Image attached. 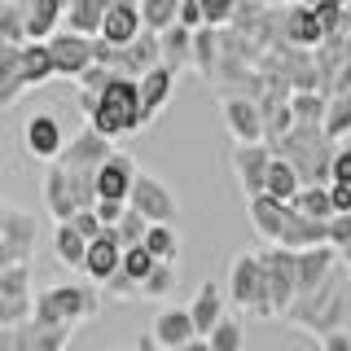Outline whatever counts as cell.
Wrapping results in <instances>:
<instances>
[{
    "label": "cell",
    "instance_id": "obj_1",
    "mask_svg": "<svg viewBox=\"0 0 351 351\" xmlns=\"http://www.w3.org/2000/svg\"><path fill=\"white\" fill-rule=\"evenodd\" d=\"M347 307H351V285H347L343 272L334 268V277H329L316 294H307V299L294 303L290 312H285V321L294 329H307V334L325 338V334H334V329L347 325Z\"/></svg>",
    "mask_w": 351,
    "mask_h": 351
},
{
    "label": "cell",
    "instance_id": "obj_2",
    "mask_svg": "<svg viewBox=\"0 0 351 351\" xmlns=\"http://www.w3.org/2000/svg\"><path fill=\"white\" fill-rule=\"evenodd\" d=\"M101 136L119 141V136H132V132L145 128V110H141V80H128V75H114L106 84V93L97 97V110L88 114Z\"/></svg>",
    "mask_w": 351,
    "mask_h": 351
},
{
    "label": "cell",
    "instance_id": "obj_3",
    "mask_svg": "<svg viewBox=\"0 0 351 351\" xmlns=\"http://www.w3.org/2000/svg\"><path fill=\"white\" fill-rule=\"evenodd\" d=\"M101 312V294L93 290V285L84 281H53L36 290V312H31V321L36 325H75L80 329L84 321H93V316Z\"/></svg>",
    "mask_w": 351,
    "mask_h": 351
},
{
    "label": "cell",
    "instance_id": "obj_4",
    "mask_svg": "<svg viewBox=\"0 0 351 351\" xmlns=\"http://www.w3.org/2000/svg\"><path fill=\"white\" fill-rule=\"evenodd\" d=\"M224 294H228V303H233V307H241V312L259 316V321H272L268 268H263V255H255V250H241V255H233Z\"/></svg>",
    "mask_w": 351,
    "mask_h": 351
},
{
    "label": "cell",
    "instance_id": "obj_5",
    "mask_svg": "<svg viewBox=\"0 0 351 351\" xmlns=\"http://www.w3.org/2000/svg\"><path fill=\"white\" fill-rule=\"evenodd\" d=\"M18 145H22V154H27L31 162H44V167L58 162L62 149H66L62 119L53 114V110H36V114H27L22 128H18Z\"/></svg>",
    "mask_w": 351,
    "mask_h": 351
},
{
    "label": "cell",
    "instance_id": "obj_6",
    "mask_svg": "<svg viewBox=\"0 0 351 351\" xmlns=\"http://www.w3.org/2000/svg\"><path fill=\"white\" fill-rule=\"evenodd\" d=\"M263 268H268V299H272V316H285L299 303V250L285 246H268L259 250Z\"/></svg>",
    "mask_w": 351,
    "mask_h": 351
},
{
    "label": "cell",
    "instance_id": "obj_7",
    "mask_svg": "<svg viewBox=\"0 0 351 351\" xmlns=\"http://www.w3.org/2000/svg\"><path fill=\"white\" fill-rule=\"evenodd\" d=\"M36 312V285H31V263L0 268V329L27 325Z\"/></svg>",
    "mask_w": 351,
    "mask_h": 351
},
{
    "label": "cell",
    "instance_id": "obj_8",
    "mask_svg": "<svg viewBox=\"0 0 351 351\" xmlns=\"http://www.w3.org/2000/svg\"><path fill=\"white\" fill-rule=\"evenodd\" d=\"M49 53H53V71L58 80H80L84 71L97 66V36H80V31H58L49 40Z\"/></svg>",
    "mask_w": 351,
    "mask_h": 351
},
{
    "label": "cell",
    "instance_id": "obj_9",
    "mask_svg": "<svg viewBox=\"0 0 351 351\" xmlns=\"http://www.w3.org/2000/svg\"><path fill=\"white\" fill-rule=\"evenodd\" d=\"M219 114H224V128L233 132L237 145H259L268 132H263V110L255 97L246 93H224L219 97Z\"/></svg>",
    "mask_w": 351,
    "mask_h": 351
},
{
    "label": "cell",
    "instance_id": "obj_10",
    "mask_svg": "<svg viewBox=\"0 0 351 351\" xmlns=\"http://www.w3.org/2000/svg\"><path fill=\"white\" fill-rule=\"evenodd\" d=\"M36 255V215L5 206V228H0V268H14V263H31Z\"/></svg>",
    "mask_w": 351,
    "mask_h": 351
},
{
    "label": "cell",
    "instance_id": "obj_11",
    "mask_svg": "<svg viewBox=\"0 0 351 351\" xmlns=\"http://www.w3.org/2000/svg\"><path fill=\"white\" fill-rule=\"evenodd\" d=\"M128 206H132V211H141V215L149 219V224H171V219L180 215V202H176V193L158 180V176H149V171H141V176H136Z\"/></svg>",
    "mask_w": 351,
    "mask_h": 351
},
{
    "label": "cell",
    "instance_id": "obj_12",
    "mask_svg": "<svg viewBox=\"0 0 351 351\" xmlns=\"http://www.w3.org/2000/svg\"><path fill=\"white\" fill-rule=\"evenodd\" d=\"M110 154H114V141L101 136V132L88 123V128H80L71 141H66V149H62L58 162H62L66 171H97V167L110 158Z\"/></svg>",
    "mask_w": 351,
    "mask_h": 351
},
{
    "label": "cell",
    "instance_id": "obj_13",
    "mask_svg": "<svg viewBox=\"0 0 351 351\" xmlns=\"http://www.w3.org/2000/svg\"><path fill=\"white\" fill-rule=\"evenodd\" d=\"M268 167H272V145H268V141L233 149V176H237V184H241L246 197L263 193V184H268Z\"/></svg>",
    "mask_w": 351,
    "mask_h": 351
},
{
    "label": "cell",
    "instance_id": "obj_14",
    "mask_svg": "<svg viewBox=\"0 0 351 351\" xmlns=\"http://www.w3.org/2000/svg\"><path fill=\"white\" fill-rule=\"evenodd\" d=\"M40 193H44V211H49L53 219H58V224H66V219H75V211H80V197H75L71 171H66L62 162H49V167H44Z\"/></svg>",
    "mask_w": 351,
    "mask_h": 351
},
{
    "label": "cell",
    "instance_id": "obj_15",
    "mask_svg": "<svg viewBox=\"0 0 351 351\" xmlns=\"http://www.w3.org/2000/svg\"><path fill=\"white\" fill-rule=\"evenodd\" d=\"M136 176H141V167H136V158L132 154H110V158L97 167V197H114V202H128L132 197V184H136Z\"/></svg>",
    "mask_w": 351,
    "mask_h": 351
},
{
    "label": "cell",
    "instance_id": "obj_16",
    "mask_svg": "<svg viewBox=\"0 0 351 351\" xmlns=\"http://www.w3.org/2000/svg\"><path fill=\"white\" fill-rule=\"evenodd\" d=\"M281 40L290 44V49H321L325 44V27L321 18H316L312 5H290L281 18Z\"/></svg>",
    "mask_w": 351,
    "mask_h": 351
},
{
    "label": "cell",
    "instance_id": "obj_17",
    "mask_svg": "<svg viewBox=\"0 0 351 351\" xmlns=\"http://www.w3.org/2000/svg\"><path fill=\"white\" fill-rule=\"evenodd\" d=\"M338 268V246H307L299 250V299H307V294H316L321 285L334 277Z\"/></svg>",
    "mask_w": 351,
    "mask_h": 351
},
{
    "label": "cell",
    "instance_id": "obj_18",
    "mask_svg": "<svg viewBox=\"0 0 351 351\" xmlns=\"http://www.w3.org/2000/svg\"><path fill=\"white\" fill-rule=\"evenodd\" d=\"M145 31V18H141V0H119V5L106 9L101 18V40L114 44V49H123V44H132Z\"/></svg>",
    "mask_w": 351,
    "mask_h": 351
},
{
    "label": "cell",
    "instance_id": "obj_19",
    "mask_svg": "<svg viewBox=\"0 0 351 351\" xmlns=\"http://www.w3.org/2000/svg\"><path fill=\"white\" fill-rule=\"evenodd\" d=\"M9 334H14L18 351H66L71 338H75V325H36V321H27V325H14Z\"/></svg>",
    "mask_w": 351,
    "mask_h": 351
},
{
    "label": "cell",
    "instance_id": "obj_20",
    "mask_svg": "<svg viewBox=\"0 0 351 351\" xmlns=\"http://www.w3.org/2000/svg\"><path fill=\"white\" fill-rule=\"evenodd\" d=\"M149 334H154V343H158L162 351H176V347L189 343V338H197V329H193L189 307H162V312L154 316Z\"/></svg>",
    "mask_w": 351,
    "mask_h": 351
},
{
    "label": "cell",
    "instance_id": "obj_21",
    "mask_svg": "<svg viewBox=\"0 0 351 351\" xmlns=\"http://www.w3.org/2000/svg\"><path fill=\"white\" fill-rule=\"evenodd\" d=\"M246 211H250V224H255V233L268 241V246H277L281 233H285V215H290V202H277V197L259 193V197H246Z\"/></svg>",
    "mask_w": 351,
    "mask_h": 351
},
{
    "label": "cell",
    "instance_id": "obj_22",
    "mask_svg": "<svg viewBox=\"0 0 351 351\" xmlns=\"http://www.w3.org/2000/svg\"><path fill=\"white\" fill-rule=\"evenodd\" d=\"M123 268V246H119L114 237H110V228H106V237H97V241H88V259H84V277L93 281V285H106L114 272Z\"/></svg>",
    "mask_w": 351,
    "mask_h": 351
},
{
    "label": "cell",
    "instance_id": "obj_23",
    "mask_svg": "<svg viewBox=\"0 0 351 351\" xmlns=\"http://www.w3.org/2000/svg\"><path fill=\"white\" fill-rule=\"evenodd\" d=\"M325 241H329V219H312V215H303V211L290 206V215H285V233H281L277 246L307 250V246H325Z\"/></svg>",
    "mask_w": 351,
    "mask_h": 351
},
{
    "label": "cell",
    "instance_id": "obj_24",
    "mask_svg": "<svg viewBox=\"0 0 351 351\" xmlns=\"http://www.w3.org/2000/svg\"><path fill=\"white\" fill-rule=\"evenodd\" d=\"M171 93H176L171 66H154V71L141 75V110H145V123H154V119L162 114V106L171 101Z\"/></svg>",
    "mask_w": 351,
    "mask_h": 351
},
{
    "label": "cell",
    "instance_id": "obj_25",
    "mask_svg": "<svg viewBox=\"0 0 351 351\" xmlns=\"http://www.w3.org/2000/svg\"><path fill=\"white\" fill-rule=\"evenodd\" d=\"M189 316H193L197 338H206L219 321H224V290H219L215 281H202V285H197V294L189 299Z\"/></svg>",
    "mask_w": 351,
    "mask_h": 351
},
{
    "label": "cell",
    "instance_id": "obj_26",
    "mask_svg": "<svg viewBox=\"0 0 351 351\" xmlns=\"http://www.w3.org/2000/svg\"><path fill=\"white\" fill-rule=\"evenodd\" d=\"M27 97V80H22V44H0V110L18 106Z\"/></svg>",
    "mask_w": 351,
    "mask_h": 351
},
{
    "label": "cell",
    "instance_id": "obj_27",
    "mask_svg": "<svg viewBox=\"0 0 351 351\" xmlns=\"http://www.w3.org/2000/svg\"><path fill=\"white\" fill-rule=\"evenodd\" d=\"M22 80H27V93H31V88H44L49 80H58L49 40H27V44H22Z\"/></svg>",
    "mask_w": 351,
    "mask_h": 351
},
{
    "label": "cell",
    "instance_id": "obj_28",
    "mask_svg": "<svg viewBox=\"0 0 351 351\" xmlns=\"http://www.w3.org/2000/svg\"><path fill=\"white\" fill-rule=\"evenodd\" d=\"M219 58H224V40H219V27H197L193 31V71L202 80H215Z\"/></svg>",
    "mask_w": 351,
    "mask_h": 351
},
{
    "label": "cell",
    "instance_id": "obj_29",
    "mask_svg": "<svg viewBox=\"0 0 351 351\" xmlns=\"http://www.w3.org/2000/svg\"><path fill=\"white\" fill-rule=\"evenodd\" d=\"M53 259L62 263V268H80L84 272V259H88V237L80 228L66 219V224L53 228Z\"/></svg>",
    "mask_w": 351,
    "mask_h": 351
},
{
    "label": "cell",
    "instance_id": "obj_30",
    "mask_svg": "<svg viewBox=\"0 0 351 351\" xmlns=\"http://www.w3.org/2000/svg\"><path fill=\"white\" fill-rule=\"evenodd\" d=\"M299 189H303L299 167H294L290 158H277V154H272V167H268V184H263V193L277 197V202H294Z\"/></svg>",
    "mask_w": 351,
    "mask_h": 351
},
{
    "label": "cell",
    "instance_id": "obj_31",
    "mask_svg": "<svg viewBox=\"0 0 351 351\" xmlns=\"http://www.w3.org/2000/svg\"><path fill=\"white\" fill-rule=\"evenodd\" d=\"M158 44H162V66H171L176 75H180L184 66H193V31L189 27L176 22V27H167L158 36Z\"/></svg>",
    "mask_w": 351,
    "mask_h": 351
},
{
    "label": "cell",
    "instance_id": "obj_32",
    "mask_svg": "<svg viewBox=\"0 0 351 351\" xmlns=\"http://www.w3.org/2000/svg\"><path fill=\"white\" fill-rule=\"evenodd\" d=\"M145 250L158 263H176V259H180V233H176V224H149Z\"/></svg>",
    "mask_w": 351,
    "mask_h": 351
},
{
    "label": "cell",
    "instance_id": "obj_33",
    "mask_svg": "<svg viewBox=\"0 0 351 351\" xmlns=\"http://www.w3.org/2000/svg\"><path fill=\"white\" fill-rule=\"evenodd\" d=\"M294 211L312 215V219H334V197H329V184H303L299 197H294Z\"/></svg>",
    "mask_w": 351,
    "mask_h": 351
},
{
    "label": "cell",
    "instance_id": "obj_34",
    "mask_svg": "<svg viewBox=\"0 0 351 351\" xmlns=\"http://www.w3.org/2000/svg\"><path fill=\"white\" fill-rule=\"evenodd\" d=\"M290 110H294V123H316V128H325L329 97H325V93H290Z\"/></svg>",
    "mask_w": 351,
    "mask_h": 351
},
{
    "label": "cell",
    "instance_id": "obj_35",
    "mask_svg": "<svg viewBox=\"0 0 351 351\" xmlns=\"http://www.w3.org/2000/svg\"><path fill=\"white\" fill-rule=\"evenodd\" d=\"M141 18H145V31H167L180 22V0H141Z\"/></svg>",
    "mask_w": 351,
    "mask_h": 351
},
{
    "label": "cell",
    "instance_id": "obj_36",
    "mask_svg": "<svg viewBox=\"0 0 351 351\" xmlns=\"http://www.w3.org/2000/svg\"><path fill=\"white\" fill-rule=\"evenodd\" d=\"M351 132V93H334L329 97V110H325V136L338 141Z\"/></svg>",
    "mask_w": 351,
    "mask_h": 351
},
{
    "label": "cell",
    "instance_id": "obj_37",
    "mask_svg": "<svg viewBox=\"0 0 351 351\" xmlns=\"http://www.w3.org/2000/svg\"><path fill=\"white\" fill-rule=\"evenodd\" d=\"M145 233H149V219L141 215V211H132V206L123 211V219L110 228V237H114L123 250H128V246H141V241H145Z\"/></svg>",
    "mask_w": 351,
    "mask_h": 351
},
{
    "label": "cell",
    "instance_id": "obj_38",
    "mask_svg": "<svg viewBox=\"0 0 351 351\" xmlns=\"http://www.w3.org/2000/svg\"><path fill=\"white\" fill-rule=\"evenodd\" d=\"M206 343H211V351H246V329H241L233 316H224V321L206 334Z\"/></svg>",
    "mask_w": 351,
    "mask_h": 351
},
{
    "label": "cell",
    "instance_id": "obj_39",
    "mask_svg": "<svg viewBox=\"0 0 351 351\" xmlns=\"http://www.w3.org/2000/svg\"><path fill=\"white\" fill-rule=\"evenodd\" d=\"M0 44H27V5L0 9Z\"/></svg>",
    "mask_w": 351,
    "mask_h": 351
},
{
    "label": "cell",
    "instance_id": "obj_40",
    "mask_svg": "<svg viewBox=\"0 0 351 351\" xmlns=\"http://www.w3.org/2000/svg\"><path fill=\"white\" fill-rule=\"evenodd\" d=\"M176 290V263H158L145 281H141V299H167Z\"/></svg>",
    "mask_w": 351,
    "mask_h": 351
},
{
    "label": "cell",
    "instance_id": "obj_41",
    "mask_svg": "<svg viewBox=\"0 0 351 351\" xmlns=\"http://www.w3.org/2000/svg\"><path fill=\"white\" fill-rule=\"evenodd\" d=\"M154 268H158V259H154L149 250H145V241H141V246H128V250H123V272H128V277L136 281V285L145 281Z\"/></svg>",
    "mask_w": 351,
    "mask_h": 351
},
{
    "label": "cell",
    "instance_id": "obj_42",
    "mask_svg": "<svg viewBox=\"0 0 351 351\" xmlns=\"http://www.w3.org/2000/svg\"><path fill=\"white\" fill-rule=\"evenodd\" d=\"M197 5H202V14H206V27H228L241 0H197Z\"/></svg>",
    "mask_w": 351,
    "mask_h": 351
},
{
    "label": "cell",
    "instance_id": "obj_43",
    "mask_svg": "<svg viewBox=\"0 0 351 351\" xmlns=\"http://www.w3.org/2000/svg\"><path fill=\"white\" fill-rule=\"evenodd\" d=\"M75 228H80V233L88 237V241H97V237H106V224H101V215L93 211V206H80V211H75V219H71Z\"/></svg>",
    "mask_w": 351,
    "mask_h": 351
},
{
    "label": "cell",
    "instance_id": "obj_44",
    "mask_svg": "<svg viewBox=\"0 0 351 351\" xmlns=\"http://www.w3.org/2000/svg\"><path fill=\"white\" fill-rule=\"evenodd\" d=\"M71 184L80 206H97V171H71Z\"/></svg>",
    "mask_w": 351,
    "mask_h": 351
},
{
    "label": "cell",
    "instance_id": "obj_45",
    "mask_svg": "<svg viewBox=\"0 0 351 351\" xmlns=\"http://www.w3.org/2000/svg\"><path fill=\"white\" fill-rule=\"evenodd\" d=\"M101 290L110 294V299H136V294H141V285H136V281H132V277H128V272H123V268H119V272H114V277H110V281L101 285Z\"/></svg>",
    "mask_w": 351,
    "mask_h": 351
},
{
    "label": "cell",
    "instance_id": "obj_46",
    "mask_svg": "<svg viewBox=\"0 0 351 351\" xmlns=\"http://www.w3.org/2000/svg\"><path fill=\"white\" fill-rule=\"evenodd\" d=\"M110 80H114V71H110V66H93V71H84L75 84H80V93H106Z\"/></svg>",
    "mask_w": 351,
    "mask_h": 351
},
{
    "label": "cell",
    "instance_id": "obj_47",
    "mask_svg": "<svg viewBox=\"0 0 351 351\" xmlns=\"http://www.w3.org/2000/svg\"><path fill=\"white\" fill-rule=\"evenodd\" d=\"M329 184H351V145L334 149V162H329Z\"/></svg>",
    "mask_w": 351,
    "mask_h": 351
},
{
    "label": "cell",
    "instance_id": "obj_48",
    "mask_svg": "<svg viewBox=\"0 0 351 351\" xmlns=\"http://www.w3.org/2000/svg\"><path fill=\"white\" fill-rule=\"evenodd\" d=\"M97 215H101V224L106 228H114L119 219H123V211H128V202H114V197H97V206H93Z\"/></svg>",
    "mask_w": 351,
    "mask_h": 351
},
{
    "label": "cell",
    "instance_id": "obj_49",
    "mask_svg": "<svg viewBox=\"0 0 351 351\" xmlns=\"http://www.w3.org/2000/svg\"><path fill=\"white\" fill-rule=\"evenodd\" d=\"M329 246H351V215H334L329 219Z\"/></svg>",
    "mask_w": 351,
    "mask_h": 351
},
{
    "label": "cell",
    "instance_id": "obj_50",
    "mask_svg": "<svg viewBox=\"0 0 351 351\" xmlns=\"http://www.w3.org/2000/svg\"><path fill=\"white\" fill-rule=\"evenodd\" d=\"M180 27H189V31L206 27V14H202V5H197V0H180Z\"/></svg>",
    "mask_w": 351,
    "mask_h": 351
},
{
    "label": "cell",
    "instance_id": "obj_51",
    "mask_svg": "<svg viewBox=\"0 0 351 351\" xmlns=\"http://www.w3.org/2000/svg\"><path fill=\"white\" fill-rule=\"evenodd\" d=\"M329 197H334V215H351V184H329Z\"/></svg>",
    "mask_w": 351,
    "mask_h": 351
},
{
    "label": "cell",
    "instance_id": "obj_52",
    "mask_svg": "<svg viewBox=\"0 0 351 351\" xmlns=\"http://www.w3.org/2000/svg\"><path fill=\"white\" fill-rule=\"evenodd\" d=\"M321 351H351V334H347V329L325 334V338H321Z\"/></svg>",
    "mask_w": 351,
    "mask_h": 351
},
{
    "label": "cell",
    "instance_id": "obj_53",
    "mask_svg": "<svg viewBox=\"0 0 351 351\" xmlns=\"http://www.w3.org/2000/svg\"><path fill=\"white\" fill-rule=\"evenodd\" d=\"M176 351H211V343H206V338H189V343L176 347Z\"/></svg>",
    "mask_w": 351,
    "mask_h": 351
},
{
    "label": "cell",
    "instance_id": "obj_54",
    "mask_svg": "<svg viewBox=\"0 0 351 351\" xmlns=\"http://www.w3.org/2000/svg\"><path fill=\"white\" fill-rule=\"evenodd\" d=\"M0 351H18V347H14V334H9V329H0Z\"/></svg>",
    "mask_w": 351,
    "mask_h": 351
},
{
    "label": "cell",
    "instance_id": "obj_55",
    "mask_svg": "<svg viewBox=\"0 0 351 351\" xmlns=\"http://www.w3.org/2000/svg\"><path fill=\"white\" fill-rule=\"evenodd\" d=\"M136 351H162V347L154 343V334H145V338H141V347H136Z\"/></svg>",
    "mask_w": 351,
    "mask_h": 351
},
{
    "label": "cell",
    "instance_id": "obj_56",
    "mask_svg": "<svg viewBox=\"0 0 351 351\" xmlns=\"http://www.w3.org/2000/svg\"><path fill=\"white\" fill-rule=\"evenodd\" d=\"M338 259H343L347 268H351V246H343V250H338Z\"/></svg>",
    "mask_w": 351,
    "mask_h": 351
},
{
    "label": "cell",
    "instance_id": "obj_57",
    "mask_svg": "<svg viewBox=\"0 0 351 351\" xmlns=\"http://www.w3.org/2000/svg\"><path fill=\"white\" fill-rule=\"evenodd\" d=\"M343 329H347V334H351V307H347V325H343Z\"/></svg>",
    "mask_w": 351,
    "mask_h": 351
},
{
    "label": "cell",
    "instance_id": "obj_58",
    "mask_svg": "<svg viewBox=\"0 0 351 351\" xmlns=\"http://www.w3.org/2000/svg\"><path fill=\"white\" fill-rule=\"evenodd\" d=\"M281 5H303V0H281Z\"/></svg>",
    "mask_w": 351,
    "mask_h": 351
},
{
    "label": "cell",
    "instance_id": "obj_59",
    "mask_svg": "<svg viewBox=\"0 0 351 351\" xmlns=\"http://www.w3.org/2000/svg\"><path fill=\"white\" fill-rule=\"evenodd\" d=\"M0 228H5V206H0Z\"/></svg>",
    "mask_w": 351,
    "mask_h": 351
},
{
    "label": "cell",
    "instance_id": "obj_60",
    "mask_svg": "<svg viewBox=\"0 0 351 351\" xmlns=\"http://www.w3.org/2000/svg\"><path fill=\"white\" fill-rule=\"evenodd\" d=\"M5 5H9V0H0V9H5Z\"/></svg>",
    "mask_w": 351,
    "mask_h": 351
},
{
    "label": "cell",
    "instance_id": "obj_61",
    "mask_svg": "<svg viewBox=\"0 0 351 351\" xmlns=\"http://www.w3.org/2000/svg\"><path fill=\"white\" fill-rule=\"evenodd\" d=\"M119 351H128V347H119Z\"/></svg>",
    "mask_w": 351,
    "mask_h": 351
}]
</instances>
